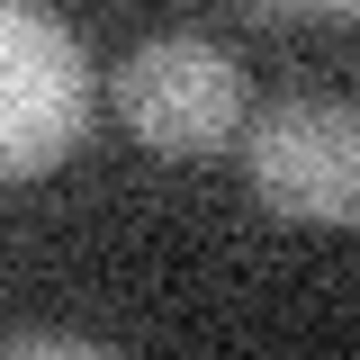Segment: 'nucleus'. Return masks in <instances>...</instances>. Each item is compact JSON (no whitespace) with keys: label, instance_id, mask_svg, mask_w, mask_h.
Returning <instances> with one entry per match:
<instances>
[{"label":"nucleus","instance_id":"1","mask_svg":"<svg viewBox=\"0 0 360 360\" xmlns=\"http://www.w3.org/2000/svg\"><path fill=\"white\" fill-rule=\"evenodd\" d=\"M90 127V54L82 37L37 9L0 0V180L54 172Z\"/></svg>","mask_w":360,"mask_h":360},{"label":"nucleus","instance_id":"2","mask_svg":"<svg viewBox=\"0 0 360 360\" xmlns=\"http://www.w3.org/2000/svg\"><path fill=\"white\" fill-rule=\"evenodd\" d=\"M108 108L127 117V135L144 153L198 162V153L234 144V127H243V72L207 37H144L108 72Z\"/></svg>","mask_w":360,"mask_h":360},{"label":"nucleus","instance_id":"3","mask_svg":"<svg viewBox=\"0 0 360 360\" xmlns=\"http://www.w3.org/2000/svg\"><path fill=\"white\" fill-rule=\"evenodd\" d=\"M243 180L279 225H324L342 234L360 217V117L352 99H270L243 144Z\"/></svg>","mask_w":360,"mask_h":360},{"label":"nucleus","instance_id":"4","mask_svg":"<svg viewBox=\"0 0 360 360\" xmlns=\"http://www.w3.org/2000/svg\"><path fill=\"white\" fill-rule=\"evenodd\" d=\"M9 352H99L90 333H9Z\"/></svg>","mask_w":360,"mask_h":360},{"label":"nucleus","instance_id":"5","mask_svg":"<svg viewBox=\"0 0 360 360\" xmlns=\"http://www.w3.org/2000/svg\"><path fill=\"white\" fill-rule=\"evenodd\" d=\"M262 9H333V18H342L352 0H262Z\"/></svg>","mask_w":360,"mask_h":360}]
</instances>
